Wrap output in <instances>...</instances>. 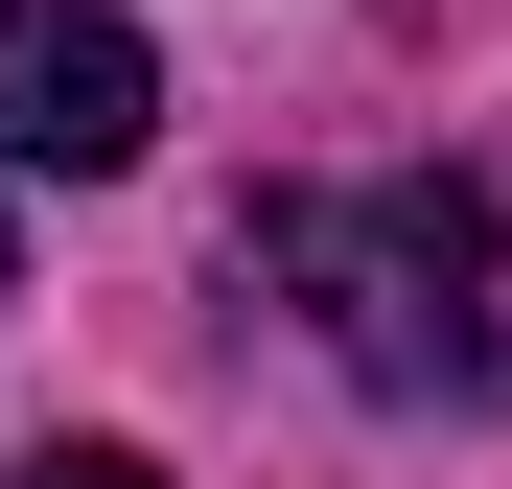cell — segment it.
Returning <instances> with one entry per match:
<instances>
[{"instance_id":"obj_1","label":"cell","mask_w":512,"mask_h":489,"mask_svg":"<svg viewBox=\"0 0 512 489\" xmlns=\"http://www.w3.org/2000/svg\"><path fill=\"white\" fill-rule=\"evenodd\" d=\"M233 280L326 303V350L373 396H512V210L489 187H280L233 233Z\"/></svg>"},{"instance_id":"obj_2","label":"cell","mask_w":512,"mask_h":489,"mask_svg":"<svg viewBox=\"0 0 512 489\" xmlns=\"http://www.w3.org/2000/svg\"><path fill=\"white\" fill-rule=\"evenodd\" d=\"M163 140V47L117 0H0V163H47V187H117Z\"/></svg>"},{"instance_id":"obj_3","label":"cell","mask_w":512,"mask_h":489,"mask_svg":"<svg viewBox=\"0 0 512 489\" xmlns=\"http://www.w3.org/2000/svg\"><path fill=\"white\" fill-rule=\"evenodd\" d=\"M24 489H163V466H140V443H47Z\"/></svg>"}]
</instances>
